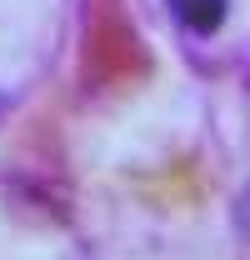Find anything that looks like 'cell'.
<instances>
[{"mask_svg":"<svg viewBox=\"0 0 250 260\" xmlns=\"http://www.w3.org/2000/svg\"><path fill=\"white\" fill-rule=\"evenodd\" d=\"M170 5V15L195 35H215L225 25V0H165Z\"/></svg>","mask_w":250,"mask_h":260,"instance_id":"obj_1","label":"cell"}]
</instances>
